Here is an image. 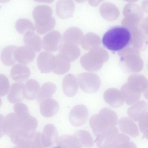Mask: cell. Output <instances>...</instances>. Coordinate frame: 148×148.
<instances>
[{
	"label": "cell",
	"instance_id": "2e32d148",
	"mask_svg": "<svg viewBox=\"0 0 148 148\" xmlns=\"http://www.w3.org/2000/svg\"><path fill=\"white\" fill-rule=\"evenodd\" d=\"M118 125L121 131L125 134L133 137H136L139 134L138 127L131 119L122 117L119 120Z\"/></svg>",
	"mask_w": 148,
	"mask_h": 148
},
{
	"label": "cell",
	"instance_id": "7c38bea8",
	"mask_svg": "<svg viewBox=\"0 0 148 148\" xmlns=\"http://www.w3.org/2000/svg\"><path fill=\"white\" fill-rule=\"evenodd\" d=\"M104 99L107 103L113 108H119L123 104L124 99L121 92L114 88L106 90L103 94Z\"/></svg>",
	"mask_w": 148,
	"mask_h": 148
},
{
	"label": "cell",
	"instance_id": "d6a6232c",
	"mask_svg": "<svg viewBox=\"0 0 148 148\" xmlns=\"http://www.w3.org/2000/svg\"><path fill=\"white\" fill-rule=\"evenodd\" d=\"M34 1L41 3H52L54 0H33Z\"/></svg>",
	"mask_w": 148,
	"mask_h": 148
},
{
	"label": "cell",
	"instance_id": "7a4b0ae2",
	"mask_svg": "<svg viewBox=\"0 0 148 148\" xmlns=\"http://www.w3.org/2000/svg\"><path fill=\"white\" fill-rule=\"evenodd\" d=\"M118 120L117 114L114 110L104 108L98 114L90 117L89 124L93 133L97 136L116 125Z\"/></svg>",
	"mask_w": 148,
	"mask_h": 148
},
{
	"label": "cell",
	"instance_id": "6da1fadb",
	"mask_svg": "<svg viewBox=\"0 0 148 148\" xmlns=\"http://www.w3.org/2000/svg\"><path fill=\"white\" fill-rule=\"evenodd\" d=\"M132 41L130 30L124 26H116L110 28L103 36V46L114 52L120 51L129 46Z\"/></svg>",
	"mask_w": 148,
	"mask_h": 148
},
{
	"label": "cell",
	"instance_id": "9c48e42d",
	"mask_svg": "<svg viewBox=\"0 0 148 148\" xmlns=\"http://www.w3.org/2000/svg\"><path fill=\"white\" fill-rule=\"evenodd\" d=\"M75 9V4L72 0H58L56 5V14L61 19H66L72 16Z\"/></svg>",
	"mask_w": 148,
	"mask_h": 148
},
{
	"label": "cell",
	"instance_id": "836d02e7",
	"mask_svg": "<svg viewBox=\"0 0 148 148\" xmlns=\"http://www.w3.org/2000/svg\"><path fill=\"white\" fill-rule=\"evenodd\" d=\"M144 95L145 98L148 100V88L144 92Z\"/></svg>",
	"mask_w": 148,
	"mask_h": 148
},
{
	"label": "cell",
	"instance_id": "9a60e30c",
	"mask_svg": "<svg viewBox=\"0 0 148 148\" xmlns=\"http://www.w3.org/2000/svg\"><path fill=\"white\" fill-rule=\"evenodd\" d=\"M10 73L12 79L17 82H22L29 78L31 72L29 69L25 64H17L12 66Z\"/></svg>",
	"mask_w": 148,
	"mask_h": 148
},
{
	"label": "cell",
	"instance_id": "d590c367",
	"mask_svg": "<svg viewBox=\"0 0 148 148\" xmlns=\"http://www.w3.org/2000/svg\"><path fill=\"white\" fill-rule=\"evenodd\" d=\"M10 0H0L1 3H4L9 1Z\"/></svg>",
	"mask_w": 148,
	"mask_h": 148
},
{
	"label": "cell",
	"instance_id": "8d00e7d4",
	"mask_svg": "<svg viewBox=\"0 0 148 148\" xmlns=\"http://www.w3.org/2000/svg\"><path fill=\"white\" fill-rule=\"evenodd\" d=\"M125 0V1H129V0ZM132 1H133V0ZM130 1V0H129V1Z\"/></svg>",
	"mask_w": 148,
	"mask_h": 148
},
{
	"label": "cell",
	"instance_id": "d4e9b609",
	"mask_svg": "<svg viewBox=\"0 0 148 148\" xmlns=\"http://www.w3.org/2000/svg\"><path fill=\"white\" fill-rule=\"evenodd\" d=\"M121 92L128 105L133 104L138 101L141 97L140 93L135 92L127 86H124L122 88Z\"/></svg>",
	"mask_w": 148,
	"mask_h": 148
},
{
	"label": "cell",
	"instance_id": "e0dca14e",
	"mask_svg": "<svg viewBox=\"0 0 148 148\" xmlns=\"http://www.w3.org/2000/svg\"><path fill=\"white\" fill-rule=\"evenodd\" d=\"M99 12L101 16L105 20L113 21L118 17L119 11L114 4L106 2L102 3L99 8Z\"/></svg>",
	"mask_w": 148,
	"mask_h": 148
},
{
	"label": "cell",
	"instance_id": "ac0fdd59",
	"mask_svg": "<svg viewBox=\"0 0 148 148\" xmlns=\"http://www.w3.org/2000/svg\"><path fill=\"white\" fill-rule=\"evenodd\" d=\"M23 42L26 46L35 52L40 51L42 47L40 37L33 32H28L24 35Z\"/></svg>",
	"mask_w": 148,
	"mask_h": 148
},
{
	"label": "cell",
	"instance_id": "ba28073f",
	"mask_svg": "<svg viewBox=\"0 0 148 148\" xmlns=\"http://www.w3.org/2000/svg\"><path fill=\"white\" fill-rule=\"evenodd\" d=\"M60 39V34L58 31H52L43 37L42 47L45 51L48 52L56 51L59 48Z\"/></svg>",
	"mask_w": 148,
	"mask_h": 148
},
{
	"label": "cell",
	"instance_id": "484cf974",
	"mask_svg": "<svg viewBox=\"0 0 148 148\" xmlns=\"http://www.w3.org/2000/svg\"><path fill=\"white\" fill-rule=\"evenodd\" d=\"M15 26L17 31L23 35L29 32H34L35 30V28L32 22L26 18L20 19L17 20Z\"/></svg>",
	"mask_w": 148,
	"mask_h": 148
},
{
	"label": "cell",
	"instance_id": "f1b7e54d",
	"mask_svg": "<svg viewBox=\"0 0 148 148\" xmlns=\"http://www.w3.org/2000/svg\"><path fill=\"white\" fill-rule=\"evenodd\" d=\"M66 64L62 57L59 55L55 56V63L52 71L56 74L63 73L65 70Z\"/></svg>",
	"mask_w": 148,
	"mask_h": 148
},
{
	"label": "cell",
	"instance_id": "277c9868",
	"mask_svg": "<svg viewBox=\"0 0 148 148\" xmlns=\"http://www.w3.org/2000/svg\"><path fill=\"white\" fill-rule=\"evenodd\" d=\"M1 116L0 136L10 134L21 130L23 120L14 113H10L5 117Z\"/></svg>",
	"mask_w": 148,
	"mask_h": 148
},
{
	"label": "cell",
	"instance_id": "4dcf8cb0",
	"mask_svg": "<svg viewBox=\"0 0 148 148\" xmlns=\"http://www.w3.org/2000/svg\"><path fill=\"white\" fill-rule=\"evenodd\" d=\"M10 89V84L7 77L3 74L0 75V95L1 96L5 95Z\"/></svg>",
	"mask_w": 148,
	"mask_h": 148
},
{
	"label": "cell",
	"instance_id": "e575fe53",
	"mask_svg": "<svg viewBox=\"0 0 148 148\" xmlns=\"http://www.w3.org/2000/svg\"><path fill=\"white\" fill-rule=\"evenodd\" d=\"M76 2L78 3H82L85 1L86 0H75Z\"/></svg>",
	"mask_w": 148,
	"mask_h": 148
},
{
	"label": "cell",
	"instance_id": "d6986e66",
	"mask_svg": "<svg viewBox=\"0 0 148 148\" xmlns=\"http://www.w3.org/2000/svg\"><path fill=\"white\" fill-rule=\"evenodd\" d=\"M136 147V145L130 141L129 137L119 133L113 137L110 145V148Z\"/></svg>",
	"mask_w": 148,
	"mask_h": 148
},
{
	"label": "cell",
	"instance_id": "5bb4252c",
	"mask_svg": "<svg viewBox=\"0 0 148 148\" xmlns=\"http://www.w3.org/2000/svg\"><path fill=\"white\" fill-rule=\"evenodd\" d=\"M40 110L42 115L47 117L54 116L58 111V102L51 98L45 99L40 103Z\"/></svg>",
	"mask_w": 148,
	"mask_h": 148
},
{
	"label": "cell",
	"instance_id": "5b68a950",
	"mask_svg": "<svg viewBox=\"0 0 148 148\" xmlns=\"http://www.w3.org/2000/svg\"><path fill=\"white\" fill-rule=\"evenodd\" d=\"M88 115V109L85 106L77 105L71 110L69 114V120L73 125L80 126L86 122Z\"/></svg>",
	"mask_w": 148,
	"mask_h": 148
},
{
	"label": "cell",
	"instance_id": "cb8c5ba5",
	"mask_svg": "<svg viewBox=\"0 0 148 148\" xmlns=\"http://www.w3.org/2000/svg\"><path fill=\"white\" fill-rule=\"evenodd\" d=\"M25 84V98L29 100H34L40 89L39 83L34 79H30L28 80Z\"/></svg>",
	"mask_w": 148,
	"mask_h": 148
},
{
	"label": "cell",
	"instance_id": "ffe728a7",
	"mask_svg": "<svg viewBox=\"0 0 148 148\" xmlns=\"http://www.w3.org/2000/svg\"><path fill=\"white\" fill-rule=\"evenodd\" d=\"M56 143L59 147L80 148L78 141L74 135H62L58 137Z\"/></svg>",
	"mask_w": 148,
	"mask_h": 148
},
{
	"label": "cell",
	"instance_id": "1f68e13d",
	"mask_svg": "<svg viewBox=\"0 0 148 148\" xmlns=\"http://www.w3.org/2000/svg\"><path fill=\"white\" fill-rule=\"evenodd\" d=\"M104 0H88V2L91 6L93 7L97 6Z\"/></svg>",
	"mask_w": 148,
	"mask_h": 148
},
{
	"label": "cell",
	"instance_id": "603a6c76",
	"mask_svg": "<svg viewBox=\"0 0 148 148\" xmlns=\"http://www.w3.org/2000/svg\"><path fill=\"white\" fill-rule=\"evenodd\" d=\"M77 138L80 148L91 147L94 144L90 134L87 131L80 130L77 131L74 135Z\"/></svg>",
	"mask_w": 148,
	"mask_h": 148
},
{
	"label": "cell",
	"instance_id": "8fae6325",
	"mask_svg": "<svg viewBox=\"0 0 148 148\" xmlns=\"http://www.w3.org/2000/svg\"><path fill=\"white\" fill-rule=\"evenodd\" d=\"M25 84L22 82H17L13 84L7 97L8 101L11 103L20 102L25 97Z\"/></svg>",
	"mask_w": 148,
	"mask_h": 148
},
{
	"label": "cell",
	"instance_id": "44dd1931",
	"mask_svg": "<svg viewBox=\"0 0 148 148\" xmlns=\"http://www.w3.org/2000/svg\"><path fill=\"white\" fill-rule=\"evenodd\" d=\"M56 87L55 84L47 82L43 84L38 93L37 101L40 103L43 100L51 98L55 92Z\"/></svg>",
	"mask_w": 148,
	"mask_h": 148
},
{
	"label": "cell",
	"instance_id": "83f0119b",
	"mask_svg": "<svg viewBox=\"0 0 148 148\" xmlns=\"http://www.w3.org/2000/svg\"><path fill=\"white\" fill-rule=\"evenodd\" d=\"M15 114L20 119H23L30 114L27 106L22 103H17L14 106Z\"/></svg>",
	"mask_w": 148,
	"mask_h": 148
},
{
	"label": "cell",
	"instance_id": "4fadbf2b",
	"mask_svg": "<svg viewBox=\"0 0 148 148\" xmlns=\"http://www.w3.org/2000/svg\"><path fill=\"white\" fill-rule=\"evenodd\" d=\"M148 110V103L144 100L138 101L129 107L128 115L132 120L138 121Z\"/></svg>",
	"mask_w": 148,
	"mask_h": 148
},
{
	"label": "cell",
	"instance_id": "30bf717a",
	"mask_svg": "<svg viewBox=\"0 0 148 148\" xmlns=\"http://www.w3.org/2000/svg\"><path fill=\"white\" fill-rule=\"evenodd\" d=\"M35 57V52L26 45L17 47L14 53L16 61L25 65L32 62Z\"/></svg>",
	"mask_w": 148,
	"mask_h": 148
},
{
	"label": "cell",
	"instance_id": "3957f363",
	"mask_svg": "<svg viewBox=\"0 0 148 148\" xmlns=\"http://www.w3.org/2000/svg\"><path fill=\"white\" fill-rule=\"evenodd\" d=\"M52 13V8L48 5H39L34 8L32 15L38 33L44 34L54 28L56 21L55 18L51 17Z\"/></svg>",
	"mask_w": 148,
	"mask_h": 148
},
{
	"label": "cell",
	"instance_id": "4316f807",
	"mask_svg": "<svg viewBox=\"0 0 148 148\" xmlns=\"http://www.w3.org/2000/svg\"><path fill=\"white\" fill-rule=\"evenodd\" d=\"M63 89L65 95L68 97H72L76 94L77 87L75 84L72 83L66 79L63 83Z\"/></svg>",
	"mask_w": 148,
	"mask_h": 148
},
{
	"label": "cell",
	"instance_id": "8992f818",
	"mask_svg": "<svg viewBox=\"0 0 148 148\" xmlns=\"http://www.w3.org/2000/svg\"><path fill=\"white\" fill-rule=\"evenodd\" d=\"M58 136V132L55 126L51 124L46 125L41 134L42 147H48L53 145L56 143Z\"/></svg>",
	"mask_w": 148,
	"mask_h": 148
},
{
	"label": "cell",
	"instance_id": "f546056e",
	"mask_svg": "<svg viewBox=\"0 0 148 148\" xmlns=\"http://www.w3.org/2000/svg\"><path fill=\"white\" fill-rule=\"evenodd\" d=\"M138 124L144 137L148 139V112H147L138 121Z\"/></svg>",
	"mask_w": 148,
	"mask_h": 148
},
{
	"label": "cell",
	"instance_id": "52a82bcc",
	"mask_svg": "<svg viewBox=\"0 0 148 148\" xmlns=\"http://www.w3.org/2000/svg\"><path fill=\"white\" fill-rule=\"evenodd\" d=\"M55 56L49 52L43 51L38 56L37 64L38 68L42 73H48L53 71Z\"/></svg>",
	"mask_w": 148,
	"mask_h": 148
},
{
	"label": "cell",
	"instance_id": "7402d4cb",
	"mask_svg": "<svg viewBox=\"0 0 148 148\" xmlns=\"http://www.w3.org/2000/svg\"><path fill=\"white\" fill-rule=\"evenodd\" d=\"M16 47L15 45H11L3 49L1 55V60L4 65L11 66L15 63L14 53Z\"/></svg>",
	"mask_w": 148,
	"mask_h": 148
}]
</instances>
